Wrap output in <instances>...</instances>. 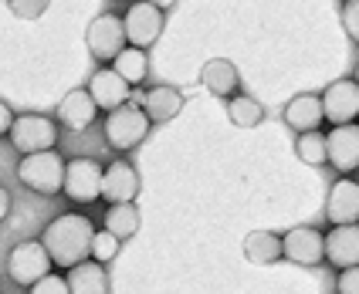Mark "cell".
<instances>
[{"label":"cell","instance_id":"cell-13","mask_svg":"<svg viewBox=\"0 0 359 294\" xmlns=\"http://www.w3.org/2000/svg\"><path fill=\"white\" fill-rule=\"evenodd\" d=\"M325 220L332 227H356L359 220V186L356 179H339L325 200Z\"/></svg>","mask_w":359,"mask_h":294},{"label":"cell","instance_id":"cell-22","mask_svg":"<svg viewBox=\"0 0 359 294\" xmlns=\"http://www.w3.org/2000/svg\"><path fill=\"white\" fill-rule=\"evenodd\" d=\"M102 223H105V234H112L122 244L140 230V210H136V203H116V206L105 210Z\"/></svg>","mask_w":359,"mask_h":294},{"label":"cell","instance_id":"cell-12","mask_svg":"<svg viewBox=\"0 0 359 294\" xmlns=\"http://www.w3.org/2000/svg\"><path fill=\"white\" fill-rule=\"evenodd\" d=\"M322 260H329L332 267H356L359 264V230L356 227H332L329 234H322Z\"/></svg>","mask_w":359,"mask_h":294},{"label":"cell","instance_id":"cell-20","mask_svg":"<svg viewBox=\"0 0 359 294\" xmlns=\"http://www.w3.org/2000/svg\"><path fill=\"white\" fill-rule=\"evenodd\" d=\"M285 122L295 129V132H319V122H322V105L319 95H299L292 98L285 105Z\"/></svg>","mask_w":359,"mask_h":294},{"label":"cell","instance_id":"cell-31","mask_svg":"<svg viewBox=\"0 0 359 294\" xmlns=\"http://www.w3.org/2000/svg\"><path fill=\"white\" fill-rule=\"evenodd\" d=\"M11 125H14V112H11V105H7V102H0V136H7V132H11Z\"/></svg>","mask_w":359,"mask_h":294},{"label":"cell","instance_id":"cell-9","mask_svg":"<svg viewBox=\"0 0 359 294\" xmlns=\"http://www.w3.org/2000/svg\"><path fill=\"white\" fill-rule=\"evenodd\" d=\"M88 51L95 61H116L122 48H126V34H122V18L119 14H99L88 24Z\"/></svg>","mask_w":359,"mask_h":294},{"label":"cell","instance_id":"cell-23","mask_svg":"<svg viewBox=\"0 0 359 294\" xmlns=\"http://www.w3.org/2000/svg\"><path fill=\"white\" fill-rule=\"evenodd\" d=\"M112 71H116L129 88H133V85H142L146 75H149V58H146V51H140V48H122L119 55H116V61H112Z\"/></svg>","mask_w":359,"mask_h":294},{"label":"cell","instance_id":"cell-6","mask_svg":"<svg viewBox=\"0 0 359 294\" xmlns=\"http://www.w3.org/2000/svg\"><path fill=\"white\" fill-rule=\"evenodd\" d=\"M61 193L75 203H95L102 196V166L95 159L79 156L72 162H65V183Z\"/></svg>","mask_w":359,"mask_h":294},{"label":"cell","instance_id":"cell-10","mask_svg":"<svg viewBox=\"0 0 359 294\" xmlns=\"http://www.w3.org/2000/svg\"><path fill=\"white\" fill-rule=\"evenodd\" d=\"M102 196L116 206V203H133L140 196V173L133 169V162L116 159L102 169Z\"/></svg>","mask_w":359,"mask_h":294},{"label":"cell","instance_id":"cell-32","mask_svg":"<svg viewBox=\"0 0 359 294\" xmlns=\"http://www.w3.org/2000/svg\"><path fill=\"white\" fill-rule=\"evenodd\" d=\"M7 214H11V193L0 186V223L7 220Z\"/></svg>","mask_w":359,"mask_h":294},{"label":"cell","instance_id":"cell-18","mask_svg":"<svg viewBox=\"0 0 359 294\" xmlns=\"http://www.w3.org/2000/svg\"><path fill=\"white\" fill-rule=\"evenodd\" d=\"M65 284H68V294H109V274L95 260L75 264L65 277Z\"/></svg>","mask_w":359,"mask_h":294},{"label":"cell","instance_id":"cell-15","mask_svg":"<svg viewBox=\"0 0 359 294\" xmlns=\"http://www.w3.org/2000/svg\"><path fill=\"white\" fill-rule=\"evenodd\" d=\"M88 98L95 102V108H105V112H116L119 105H126L129 102V85L112 71V68H99L95 75H92V81H88Z\"/></svg>","mask_w":359,"mask_h":294},{"label":"cell","instance_id":"cell-2","mask_svg":"<svg viewBox=\"0 0 359 294\" xmlns=\"http://www.w3.org/2000/svg\"><path fill=\"white\" fill-rule=\"evenodd\" d=\"M11 146L18 149L20 156H34V153H48L55 149L58 142V125L55 118L38 115V112H24V115H14V125H11Z\"/></svg>","mask_w":359,"mask_h":294},{"label":"cell","instance_id":"cell-1","mask_svg":"<svg viewBox=\"0 0 359 294\" xmlns=\"http://www.w3.org/2000/svg\"><path fill=\"white\" fill-rule=\"evenodd\" d=\"M92 237H95V227L92 220L81 214H61L55 216L44 234H41V247L48 251V260L55 267H65L72 271L75 264H81L88 257V247H92Z\"/></svg>","mask_w":359,"mask_h":294},{"label":"cell","instance_id":"cell-25","mask_svg":"<svg viewBox=\"0 0 359 294\" xmlns=\"http://www.w3.org/2000/svg\"><path fill=\"white\" fill-rule=\"evenodd\" d=\"M299 159L309 162V166H322V162H325V136H322V132H302Z\"/></svg>","mask_w":359,"mask_h":294},{"label":"cell","instance_id":"cell-17","mask_svg":"<svg viewBox=\"0 0 359 294\" xmlns=\"http://www.w3.org/2000/svg\"><path fill=\"white\" fill-rule=\"evenodd\" d=\"M95 115H99V108H95V102L88 98V92L85 88H79V92H68V95L61 98L58 105V118L72 129V132H81V129H88L92 122H95Z\"/></svg>","mask_w":359,"mask_h":294},{"label":"cell","instance_id":"cell-30","mask_svg":"<svg viewBox=\"0 0 359 294\" xmlns=\"http://www.w3.org/2000/svg\"><path fill=\"white\" fill-rule=\"evenodd\" d=\"M339 294H359V267H346L339 274Z\"/></svg>","mask_w":359,"mask_h":294},{"label":"cell","instance_id":"cell-16","mask_svg":"<svg viewBox=\"0 0 359 294\" xmlns=\"http://www.w3.org/2000/svg\"><path fill=\"white\" fill-rule=\"evenodd\" d=\"M180 108H183V95H180L177 88H170V85H153V88L142 95V115L149 118V125H153V122L177 118Z\"/></svg>","mask_w":359,"mask_h":294},{"label":"cell","instance_id":"cell-19","mask_svg":"<svg viewBox=\"0 0 359 294\" xmlns=\"http://www.w3.org/2000/svg\"><path fill=\"white\" fill-rule=\"evenodd\" d=\"M200 81H203V88H207L210 95L231 98L238 92V68L227 58H210L203 64V71H200Z\"/></svg>","mask_w":359,"mask_h":294},{"label":"cell","instance_id":"cell-28","mask_svg":"<svg viewBox=\"0 0 359 294\" xmlns=\"http://www.w3.org/2000/svg\"><path fill=\"white\" fill-rule=\"evenodd\" d=\"M31 294H68V284H65V277H41L38 284H31Z\"/></svg>","mask_w":359,"mask_h":294},{"label":"cell","instance_id":"cell-4","mask_svg":"<svg viewBox=\"0 0 359 294\" xmlns=\"http://www.w3.org/2000/svg\"><path fill=\"white\" fill-rule=\"evenodd\" d=\"M146 136H149V118L142 115V108L133 105V102L119 105L116 112H109V118H105V139H109L112 149L126 153V149L140 146Z\"/></svg>","mask_w":359,"mask_h":294},{"label":"cell","instance_id":"cell-14","mask_svg":"<svg viewBox=\"0 0 359 294\" xmlns=\"http://www.w3.org/2000/svg\"><path fill=\"white\" fill-rule=\"evenodd\" d=\"M281 257L295 260L302 267H312L322 260V234L316 227H292L281 237Z\"/></svg>","mask_w":359,"mask_h":294},{"label":"cell","instance_id":"cell-26","mask_svg":"<svg viewBox=\"0 0 359 294\" xmlns=\"http://www.w3.org/2000/svg\"><path fill=\"white\" fill-rule=\"evenodd\" d=\"M119 254V240L112 234H105V230H95V237H92V247H88V257L95 260V264H109L112 257Z\"/></svg>","mask_w":359,"mask_h":294},{"label":"cell","instance_id":"cell-5","mask_svg":"<svg viewBox=\"0 0 359 294\" xmlns=\"http://www.w3.org/2000/svg\"><path fill=\"white\" fill-rule=\"evenodd\" d=\"M122 34L129 41V48H153L156 38L163 34V7L160 4H133L122 14Z\"/></svg>","mask_w":359,"mask_h":294},{"label":"cell","instance_id":"cell-21","mask_svg":"<svg viewBox=\"0 0 359 294\" xmlns=\"http://www.w3.org/2000/svg\"><path fill=\"white\" fill-rule=\"evenodd\" d=\"M244 254L251 264H275L281 260V237L271 230H251L244 237Z\"/></svg>","mask_w":359,"mask_h":294},{"label":"cell","instance_id":"cell-7","mask_svg":"<svg viewBox=\"0 0 359 294\" xmlns=\"http://www.w3.org/2000/svg\"><path fill=\"white\" fill-rule=\"evenodd\" d=\"M7 274H11V281H18L20 288L24 284L31 288L41 277L51 274V260H48V251L41 247V240H24L7 254Z\"/></svg>","mask_w":359,"mask_h":294},{"label":"cell","instance_id":"cell-8","mask_svg":"<svg viewBox=\"0 0 359 294\" xmlns=\"http://www.w3.org/2000/svg\"><path fill=\"white\" fill-rule=\"evenodd\" d=\"M322 105V122H332V125H349L359 112V85L356 78H339L332 81L319 98Z\"/></svg>","mask_w":359,"mask_h":294},{"label":"cell","instance_id":"cell-3","mask_svg":"<svg viewBox=\"0 0 359 294\" xmlns=\"http://www.w3.org/2000/svg\"><path fill=\"white\" fill-rule=\"evenodd\" d=\"M18 179L27 190H34V193L55 196V193H61V183H65V159L55 149L24 156L18 166Z\"/></svg>","mask_w":359,"mask_h":294},{"label":"cell","instance_id":"cell-24","mask_svg":"<svg viewBox=\"0 0 359 294\" xmlns=\"http://www.w3.org/2000/svg\"><path fill=\"white\" fill-rule=\"evenodd\" d=\"M227 115L238 129H255L261 118H264V108H261L258 98L251 95H231L227 98Z\"/></svg>","mask_w":359,"mask_h":294},{"label":"cell","instance_id":"cell-29","mask_svg":"<svg viewBox=\"0 0 359 294\" xmlns=\"http://www.w3.org/2000/svg\"><path fill=\"white\" fill-rule=\"evenodd\" d=\"M342 20H346L349 38H359V4H356V0H349V4L342 7Z\"/></svg>","mask_w":359,"mask_h":294},{"label":"cell","instance_id":"cell-11","mask_svg":"<svg viewBox=\"0 0 359 294\" xmlns=\"http://www.w3.org/2000/svg\"><path fill=\"white\" fill-rule=\"evenodd\" d=\"M325 162H332L339 173H353L359 166V129L356 122L336 125L325 136Z\"/></svg>","mask_w":359,"mask_h":294},{"label":"cell","instance_id":"cell-27","mask_svg":"<svg viewBox=\"0 0 359 294\" xmlns=\"http://www.w3.org/2000/svg\"><path fill=\"white\" fill-rule=\"evenodd\" d=\"M11 10L18 18L34 20V18H41V10H48V0H11Z\"/></svg>","mask_w":359,"mask_h":294}]
</instances>
